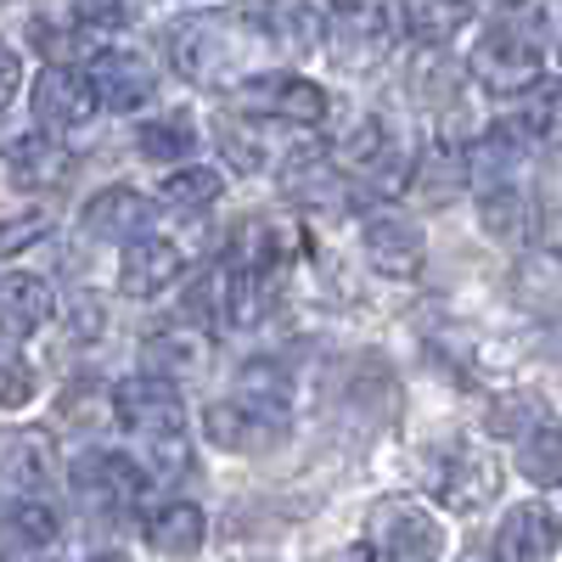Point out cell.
I'll use <instances>...</instances> for the list:
<instances>
[{"label":"cell","mask_w":562,"mask_h":562,"mask_svg":"<svg viewBox=\"0 0 562 562\" xmlns=\"http://www.w3.org/2000/svg\"><path fill=\"white\" fill-rule=\"evenodd\" d=\"M63 422L79 428V434L113 428V422H119V389H108V383H74L63 394Z\"/></svg>","instance_id":"f546056e"},{"label":"cell","mask_w":562,"mask_h":562,"mask_svg":"<svg viewBox=\"0 0 562 562\" xmlns=\"http://www.w3.org/2000/svg\"><path fill=\"white\" fill-rule=\"evenodd\" d=\"M394 29H400V23H394V7H366V0H355V7H344V12L326 18L321 45H326V57H333L338 68L366 74V68H378V63L389 57Z\"/></svg>","instance_id":"5b68a950"},{"label":"cell","mask_w":562,"mask_h":562,"mask_svg":"<svg viewBox=\"0 0 562 562\" xmlns=\"http://www.w3.org/2000/svg\"><path fill=\"white\" fill-rule=\"evenodd\" d=\"M90 562H130L124 551H102V557H90Z\"/></svg>","instance_id":"60d3db41"},{"label":"cell","mask_w":562,"mask_h":562,"mask_svg":"<svg viewBox=\"0 0 562 562\" xmlns=\"http://www.w3.org/2000/svg\"><path fill=\"white\" fill-rule=\"evenodd\" d=\"M237 394L259 400V405H288V371L276 360H248V371L237 378Z\"/></svg>","instance_id":"e575fe53"},{"label":"cell","mask_w":562,"mask_h":562,"mask_svg":"<svg viewBox=\"0 0 562 562\" xmlns=\"http://www.w3.org/2000/svg\"><path fill=\"white\" fill-rule=\"evenodd\" d=\"M366 546L389 562H439L445 524L434 518V506H422L411 495H383L366 512Z\"/></svg>","instance_id":"3957f363"},{"label":"cell","mask_w":562,"mask_h":562,"mask_svg":"<svg viewBox=\"0 0 562 562\" xmlns=\"http://www.w3.org/2000/svg\"><path fill=\"white\" fill-rule=\"evenodd\" d=\"M34 119L40 130H52V135H74L85 130L90 119H97L102 97H97V85H90V74L68 68V63H52L40 79H34Z\"/></svg>","instance_id":"ba28073f"},{"label":"cell","mask_w":562,"mask_h":562,"mask_svg":"<svg viewBox=\"0 0 562 562\" xmlns=\"http://www.w3.org/2000/svg\"><path fill=\"white\" fill-rule=\"evenodd\" d=\"M147 540L164 557H192L209 540V512L198 501H158L147 512Z\"/></svg>","instance_id":"cb8c5ba5"},{"label":"cell","mask_w":562,"mask_h":562,"mask_svg":"<svg viewBox=\"0 0 562 562\" xmlns=\"http://www.w3.org/2000/svg\"><path fill=\"white\" fill-rule=\"evenodd\" d=\"M79 225L97 243H135V237H147V225H153V203L140 192H130V186H108V192H97L85 203Z\"/></svg>","instance_id":"ffe728a7"},{"label":"cell","mask_w":562,"mask_h":562,"mask_svg":"<svg viewBox=\"0 0 562 562\" xmlns=\"http://www.w3.org/2000/svg\"><path fill=\"white\" fill-rule=\"evenodd\" d=\"M203 439L225 456H270L288 439V405H259V400H214L203 411Z\"/></svg>","instance_id":"277c9868"},{"label":"cell","mask_w":562,"mask_h":562,"mask_svg":"<svg viewBox=\"0 0 562 562\" xmlns=\"http://www.w3.org/2000/svg\"><path fill=\"white\" fill-rule=\"evenodd\" d=\"M90 85H97V97L102 108L113 113H135V108H147V97L158 90V68L140 57V52H102L97 63H90Z\"/></svg>","instance_id":"e0dca14e"},{"label":"cell","mask_w":562,"mask_h":562,"mask_svg":"<svg viewBox=\"0 0 562 562\" xmlns=\"http://www.w3.org/2000/svg\"><path fill=\"white\" fill-rule=\"evenodd\" d=\"M34 400V371L23 355H12L7 344H0V411H18Z\"/></svg>","instance_id":"d590c367"},{"label":"cell","mask_w":562,"mask_h":562,"mask_svg":"<svg viewBox=\"0 0 562 562\" xmlns=\"http://www.w3.org/2000/svg\"><path fill=\"white\" fill-rule=\"evenodd\" d=\"M45 225H52V214H45V209H29V214L0 220V259L18 254V248H29V243H40V237H45Z\"/></svg>","instance_id":"8d00e7d4"},{"label":"cell","mask_w":562,"mask_h":562,"mask_svg":"<svg viewBox=\"0 0 562 562\" xmlns=\"http://www.w3.org/2000/svg\"><path fill=\"white\" fill-rule=\"evenodd\" d=\"M518 119L535 130V140H557V135H562V85H540V79H535Z\"/></svg>","instance_id":"836d02e7"},{"label":"cell","mask_w":562,"mask_h":562,"mask_svg":"<svg viewBox=\"0 0 562 562\" xmlns=\"http://www.w3.org/2000/svg\"><path fill=\"white\" fill-rule=\"evenodd\" d=\"M557 546H562V524L540 501L512 506L501 518V529H495V562H551Z\"/></svg>","instance_id":"2e32d148"},{"label":"cell","mask_w":562,"mask_h":562,"mask_svg":"<svg viewBox=\"0 0 562 562\" xmlns=\"http://www.w3.org/2000/svg\"><path fill=\"white\" fill-rule=\"evenodd\" d=\"M237 97L248 113L281 119V124H321L326 119V90L315 79H299V74H248L237 85Z\"/></svg>","instance_id":"30bf717a"},{"label":"cell","mask_w":562,"mask_h":562,"mask_svg":"<svg viewBox=\"0 0 562 562\" xmlns=\"http://www.w3.org/2000/svg\"><path fill=\"white\" fill-rule=\"evenodd\" d=\"M394 23H400L405 40L439 52V45L467 23V0H394Z\"/></svg>","instance_id":"d4e9b609"},{"label":"cell","mask_w":562,"mask_h":562,"mask_svg":"<svg viewBox=\"0 0 562 562\" xmlns=\"http://www.w3.org/2000/svg\"><path fill=\"white\" fill-rule=\"evenodd\" d=\"M68 147L63 140H52V130H40V135H23L12 140V153H7V169L18 186H57L68 175Z\"/></svg>","instance_id":"484cf974"},{"label":"cell","mask_w":562,"mask_h":562,"mask_svg":"<svg viewBox=\"0 0 562 562\" xmlns=\"http://www.w3.org/2000/svg\"><path fill=\"white\" fill-rule=\"evenodd\" d=\"M366 259L378 276H394V281H416L422 270H428V237L405 220V214H371L366 231Z\"/></svg>","instance_id":"7c38bea8"},{"label":"cell","mask_w":562,"mask_h":562,"mask_svg":"<svg viewBox=\"0 0 562 562\" xmlns=\"http://www.w3.org/2000/svg\"><path fill=\"white\" fill-rule=\"evenodd\" d=\"M140 355H147V366L164 371V378H198V371H209V360H214V338L198 321H169V326H158V333H147Z\"/></svg>","instance_id":"d6986e66"},{"label":"cell","mask_w":562,"mask_h":562,"mask_svg":"<svg viewBox=\"0 0 562 562\" xmlns=\"http://www.w3.org/2000/svg\"><path fill=\"white\" fill-rule=\"evenodd\" d=\"M52 288L29 270H0V333L7 338H34L52 321Z\"/></svg>","instance_id":"603a6c76"},{"label":"cell","mask_w":562,"mask_h":562,"mask_svg":"<svg viewBox=\"0 0 562 562\" xmlns=\"http://www.w3.org/2000/svg\"><path fill=\"white\" fill-rule=\"evenodd\" d=\"M74 495H79L90 512H108V518H119V512H135L140 501H147V473H140L130 456L85 450V456L74 461Z\"/></svg>","instance_id":"52a82bcc"},{"label":"cell","mask_w":562,"mask_h":562,"mask_svg":"<svg viewBox=\"0 0 562 562\" xmlns=\"http://www.w3.org/2000/svg\"><path fill=\"white\" fill-rule=\"evenodd\" d=\"M479 225L490 231L495 243H529L540 231V203L524 180L512 186H484L479 192Z\"/></svg>","instance_id":"44dd1931"},{"label":"cell","mask_w":562,"mask_h":562,"mask_svg":"<svg viewBox=\"0 0 562 562\" xmlns=\"http://www.w3.org/2000/svg\"><path fill=\"white\" fill-rule=\"evenodd\" d=\"M57 529H63V518H57V506L45 501V495H18V501H7V535H12L18 546H52Z\"/></svg>","instance_id":"1f68e13d"},{"label":"cell","mask_w":562,"mask_h":562,"mask_svg":"<svg viewBox=\"0 0 562 562\" xmlns=\"http://www.w3.org/2000/svg\"><path fill=\"white\" fill-rule=\"evenodd\" d=\"M135 147H140V158H153V164H180V158L198 153V124L186 119V113L147 119V124L135 130Z\"/></svg>","instance_id":"4316f807"},{"label":"cell","mask_w":562,"mask_h":562,"mask_svg":"<svg viewBox=\"0 0 562 562\" xmlns=\"http://www.w3.org/2000/svg\"><path fill=\"white\" fill-rule=\"evenodd\" d=\"M281 186L299 209H321V214H338L349 209V192H344V169L333 164V153H304L281 169Z\"/></svg>","instance_id":"7402d4cb"},{"label":"cell","mask_w":562,"mask_h":562,"mask_svg":"<svg viewBox=\"0 0 562 562\" xmlns=\"http://www.w3.org/2000/svg\"><path fill=\"white\" fill-rule=\"evenodd\" d=\"M467 158H473V186L484 192V186H512L524 180L529 164H535V130L524 119H501L484 130L479 147H467Z\"/></svg>","instance_id":"5bb4252c"},{"label":"cell","mask_w":562,"mask_h":562,"mask_svg":"<svg viewBox=\"0 0 562 562\" xmlns=\"http://www.w3.org/2000/svg\"><path fill=\"white\" fill-rule=\"evenodd\" d=\"M220 192H225L220 169H209V164H186V169H175V175L164 180V209H175V214H203V209L220 203Z\"/></svg>","instance_id":"f1b7e54d"},{"label":"cell","mask_w":562,"mask_h":562,"mask_svg":"<svg viewBox=\"0 0 562 562\" xmlns=\"http://www.w3.org/2000/svg\"><path fill=\"white\" fill-rule=\"evenodd\" d=\"M473 79L490 97H524L540 79V12L512 7L501 12L473 45Z\"/></svg>","instance_id":"7a4b0ae2"},{"label":"cell","mask_w":562,"mask_h":562,"mask_svg":"<svg viewBox=\"0 0 562 562\" xmlns=\"http://www.w3.org/2000/svg\"><path fill=\"white\" fill-rule=\"evenodd\" d=\"M557 338H562V315H557Z\"/></svg>","instance_id":"b9f144b4"},{"label":"cell","mask_w":562,"mask_h":562,"mask_svg":"<svg viewBox=\"0 0 562 562\" xmlns=\"http://www.w3.org/2000/svg\"><path fill=\"white\" fill-rule=\"evenodd\" d=\"M130 12H135V0H74V18L90 29H119L130 23Z\"/></svg>","instance_id":"74e56055"},{"label":"cell","mask_w":562,"mask_h":562,"mask_svg":"<svg viewBox=\"0 0 562 562\" xmlns=\"http://www.w3.org/2000/svg\"><path fill=\"white\" fill-rule=\"evenodd\" d=\"M288 259V237L270 225V220H248L237 225V237H231V259L237 270H254V276H276V265Z\"/></svg>","instance_id":"83f0119b"},{"label":"cell","mask_w":562,"mask_h":562,"mask_svg":"<svg viewBox=\"0 0 562 562\" xmlns=\"http://www.w3.org/2000/svg\"><path fill=\"white\" fill-rule=\"evenodd\" d=\"M371 557H378L371 546H355V551H333V557H321V562H371Z\"/></svg>","instance_id":"ab89813d"},{"label":"cell","mask_w":562,"mask_h":562,"mask_svg":"<svg viewBox=\"0 0 562 562\" xmlns=\"http://www.w3.org/2000/svg\"><path fill=\"white\" fill-rule=\"evenodd\" d=\"M119 422L135 439H175V434H186V405H180L175 378L147 371V378L119 383Z\"/></svg>","instance_id":"9c48e42d"},{"label":"cell","mask_w":562,"mask_h":562,"mask_svg":"<svg viewBox=\"0 0 562 562\" xmlns=\"http://www.w3.org/2000/svg\"><path fill=\"white\" fill-rule=\"evenodd\" d=\"M18 90H23V57L12 52V45H0V113L12 108Z\"/></svg>","instance_id":"f35d334b"},{"label":"cell","mask_w":562,"mask_h":562,"mask_svg":"<svg viewBox=\"0 0 562 562\" xmlns=\"http://www.w3.org/2000/svg\"><path fill=\"white\" fill-rule=\"evenodd\" d=\"M254 34H265L254 18L198 12V18L169 23L164 52H169V68H175L180 79H192V85H243Z\"/></svg>","instance_id":"6da1fadb"},{"label":"cell","mask_w":562,"mask_h":562,"mask_svg":"<svg viewBox=\"0 0 562 562\" xmlns=\"http://www.w3.org/2000/svg\"><path fill=\"white\" fill-rule=\"evenodd\" d=\"M333 164L344 175H360V180H378L383 192H405V153H400V135L383 124V119H355L344 135H338V147H333Z\"/></svg>","instance_id":"8992f818"},{"label":"cell","mask_w":562,"mask_h":562,"mask_svg":"<svg viewBox=\"0 0 562 562\" xmlns=\"http://www.w3.org/2000/svg\"><path fill=\"white\" fill-rule=\"evenodd\" d=\"M57 473V445L45 428H18V434H0V501H18V495H45Z\"/></svg>","instance_id":"4fadbf2b"},{"label":"cell","mask_w":562,"mask_h":562,"mask_svg":"<svg viewBox=\"0 0 562 562\" xmlns=\"http://www.w3.org/2000/svg\"><path fill=\"white\" fill-rule=\"evenodd\" d=\"M518 467H524L529 484H562V428L535 422V428L518 439Z\"/></svg>","instance_id":"4dcf8cb0"},{"label":"cell","mask_w":562,"mask_h":562,"mask_svg":"<svg viewBox=\"0 0 562 562\" xmlns=\"http://www.w3.org/2000/svg\"><path fill=\"white\" fill-rule=\"evenodd\" d=\"M186 270L180 248L164 243V237H135L124 243V259H119V293L124 299H158L164 288H175Z\"/></svg>","instance_id":"ac0fdd59"},{"label":"cell","mask_w":562,"mask_h":562,"mask_svg":"<svg viewBox=\"0 0 562 562\" xmlns=\"http://www.w3.org/2000/svg\"><path fill=\"white\" fill-rule=\"evenodd\" d=\"M405 186H411V192L428 203V209H445V203H456L467 186H473V158H467L461 140H428V147L416 153Z\"/></svg>","instance_id":"9a60e30c"},{"label":"cell","mask_w":562,"mask_h":562,"mask_svg":"<svg viewBox=\"0 0 562 562\" xmlns=\"http://www.w3.org/2000/svg\"><path fill=\"white\" fill-rule=\"evenodd\" d=\"M214 147L225 153V164L237 175H259L265 169V147L254 140V130L243 119H214Z\"/></svg>","instance_id":"d6a6232c"},{"label":"cell","mask_w":562,"mask_h":562,"mask_svg":"<svg viewBox=\"0 0 562 562\" xmlns=\"http://www.w3.org/2000/svg\"><path fill=\"white\" fill-rule=\"evenodd\" d=\"M428 484H434V495H439L445 506L467 512V506H484V501L495 495L501 473H495V461H490L484 450L450 445V450H439V456L428 461Z\"/></svg>","instance_id":"8fae6325"}]
</instances>
